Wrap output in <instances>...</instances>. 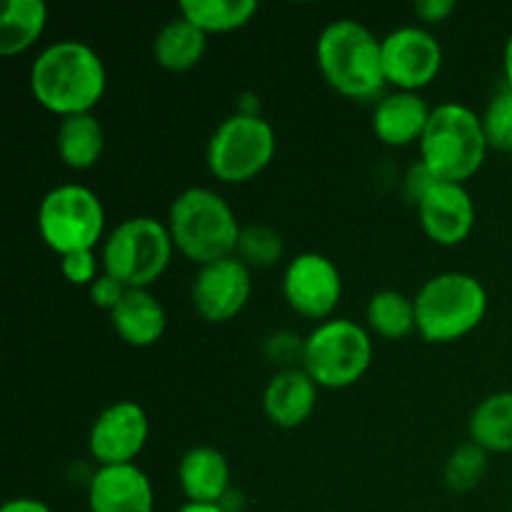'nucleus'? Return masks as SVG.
<instances>
[{
	"label": "nucleus",
	"instance_id": "1",
	"mask_svg": "<svg viewBox=\"0 0 512 512\" xmlns=\"http://www.w3.org/2000/svg\"><path fill=\"white\" fill-rule=\"evenodd\" d=\"M28 85L35 103L63 120L93 113L108 88V70L93 45L65 38L35 55Z\"/></svg>",
	"mask_w": 512,
	"mask_h": 512
},
{
	"label": "nucleus",
	"instance_id": "2",
	"mask_svg": "<svg viewBox=\"0 0 512 512\" xmlns=\"http://www.w3.org/2000/svg\"><path fill=\"white\" fill-rule=\"evenodd\" d=\"M315 60L325 83L350 100H373L388 85L383 38L360 20L340 18L325 25L315 43Z\"/></svg>",
	"mask_w": 512,
	"mask_h": 512
},
{
	"label": "nucleus",
	"instance_id": "3",
	"mask_svg": "<svg viewBox=\"0 0 512 512\" xmlns=\"http://www.w3.org/2000/svg\"><path fill=\"white\" fill-rule=\"evenodd\" d=\"M165 225L173 238L175 253L198 268L235 255L243 230L233 205L218 190L203 185H193L175 195Z\"/></svg>",
	"mask_w": 512,
	"mask_h": 512
},
{
	"label": "nucleus",
	"instance_id": "4",
	"mask_svg": "<svg viewBox=\"0 0 512 512\" xmlns=\"http://www.w3.org/2000/svg\"><path fill=\"white\" fill-rule=\"evenodd\" d=\"M418 148L420 163L435 178L465 185L480 173L488 158L490 143L483 128V115L455 100L435 105Z\"/></svg>",
	"mask_w": 512,
	"mask_h": 512
},
{
	"label": "nucleus",
	"instance_id": "5",
	"mask_svg": "<svg viewBox=\"0 0 512 512\" xmlns=\"http://www.w3.org/2000/svg\"><path fill=\"white\" fill-rule=\"evenodd\" d=\"M488 303V290L475 275L463 270L433 275L415 295L418 335L433 345L458 343L483 325Z\"/></svg>",
	"mask_w": 512,
	"mask_h": 512
},
{
	"label": "nucleus",
	"instance_id": "6",
	"mask_svg": "<svg viewBox=\"0 0 512 512\" xmlns=\"http://www.w3.org/2000/svg\"><path fill=\"white\" fill-rule=\"evenodd\" d=\"M173 253L175 245L168 225L150 215H135L105 235L100 263L103 273L113 275L125 288L150 290L170 268Z\"/></svg>",
	"mask_w": 512,
	"mask_h": 512
},
{
	"label": "nucleus",
	"instance_id": "7",
	"mask_svg": "<svg viewBox=\"0 0 512 512\" xmlns=\"http://www.w3.org/2000/svg\"><path fill=\"white\" fill-rule=\"evenodd\" d=\"M300 365L320 390L353 388L373 365V335L358 320H323L305 338Z\"/></svg>",
	"mask_w": 512,
	"mask_h": 512
},
{
	"label": "nucleus",
	"instance_id": "8",
	"mask_svg": "<svg viewBox=\"0 0 512 512\" xmlns=\"http://www.w3.org/2000/svg\"><path fill=\"white\" fill-rule=\"evenodd\" d=\"M38 233L58 258L78 250H95L105 240L103 200L88 185H55L38 205Z\"/></svg>",
	"mask_w": 512,
	"mask_h": 512
},
{
	"label": "nucleus",
	"instance_id": "9",
	"mask_svg": "<svg viewBox=\"0 0 512 512\" xmlns=\"http://www.w3.org/2000/svg\"><path fill=\"white\" fill-rule=\"evenodd\" d=\"M278 135L263 115L233 113L213 130L205 150L210 175L225 185L258 178L275 158Z\"/></svg>",
	"mask_w": 512,
	"mask_h": 512
},
{
	"label": "nucleus",
	"instance_id": "10",
	"mask_svg": "<svg viewBox=\"0 0 512 512\" xmlns=\"http://www.w3.org/2000/svg\"><path fill=\"white\" fill-rule=\"evenodd\" d=\"M283 295L290 310L300 318L323 323L335 318V310L343 300V275L335 260L308 250L285 265Z\"/></svg>",
	"mask_w": 512,
	"mask_h": 512
},
{
	"label": "nucleus",
	"instance_id": "11",
	"mask_svg": "<svg viewBox=\"0 0 512 512\" xmlns=\"http://www.w3.org/2000/svg\"><path fill=\"white\" fill-rule=\"evenodd\" d=\"M443 70V45L423 25H400L383 35V73L393 90L420 93Z\"/></svg>",
	"mask_w": 512,
	"mask_h": 512
},
{
	"label": "nucleus",
	"instance_id": "12",
	"mask_svg": "<svg viewBox=\"0 0 512 512\" xmlns=\"http://www.w3.org/2000/svg\"><path fill=\"white\" fill-rule=\"evenodd\" d=\"M150 438L148 413L135 400H115L98 413L88 433L90 458L98 468L133 465Z\"/></svg>",
	"mask_w": 512,
	"mask_h": 512
},
{
	"label": "nucleus",
	"instance_id": "13",
	"mask_svg": "<svg viewBox=\"0 0 512 512\" xmlns=\"http://www.w3.org/2000/svg\"><path fill=\"white\" fill-rule=\"evenodd\" d=\"M253 293V270L238 258L200 265L190 285V303L205 323H228L240 315Z\"/></svg>",
	"mask_w": 512,
	"mask_h": 512
},
{
	"label": "nucleus",
	"instance_id": "14",
	"mask_svg": "<svg viewBox=\"0 0 512 512\" xmlns=\"http://www.w3.org/2000/svg\"><path fill=\"white\" fill-rule=\"evenodd\" d=\"M418 220L423 233L443 248L465 243L478 223V208L470 190L460 183L438 180L418 205Z\"/></svg>",
	"mask_w": 512,
	"mask_h": 512
},
{
	"label": "nucleus",
	"instance_id": "15",
	"mask_svg": "<svg viewBox=\"0 0 512 512\" xmlns=\"http://www.w3.org/2000/svg\"><path fill=\"white\" fill-rule=\"evenodd\" d=\"M90 512H155V490L140 465H108L90 475Z\"/></svg>",
	"mask_w": 512,
	"mask_h": 512
},
{
	"label": "nucleus",
	"instance_id": "16",
	"mask_svg": "<svg viewBox=\"0 0 512 512\" xmlns=\"http://www.w3.org/2000/svg\"><path fill=\"white\" fill-rule=\"evenodd\" d=\"M320 388L303 365L295 368H280L268 380L263 390V413L275 428L295 430L308 423L310 415L318 408Z\"/></svg>",
	"mask_w": 512,
	"mask_h": 512
},
{
	"label": "nucleus",
	"instance_id": "17",
	"mask_svg": "<svg viewBox=\"0 0 512 512\" xmlns=\"http://www.w3.org/2000/svg\"><path fill=\"white\" fill-rule=\"evenodd\" d=\"M430 108L420 93H408V90H390L380 95L373 108L375 138L388 148H408V145L420 143L425 128L430 123Z\"/></svg>",
	"mask_w": 512,
	"mask_h": 512
},
{
	"label": "nucleus",
	"instance_id": "18",
	"mask_svg": "<svg viewBox=\"0 0 512 512\" xmlns=\"http://www.w3.org/2000/svg\"><path fill=\"white\" fill-rule=\"evenodd\" d=\"M178 485L188 503L223 505L230 495V463L218 448L195 445L178 463Z\"/></svg>",
	"mask_w": 512,
	"mask_h": 512
},
{
	"label": "nucleus",
	"instance_id": "19",
	"mask_svg": "<svg viewBox=\"0 0 512 512\" xmlns=\"http://www.w3.org/2000/svg\"><path fill=\"white\" fill-rule=\"evenodd\" d=\"M110 325L123 343L133 348H150L168 328L163 303L145 288H128L118 308L110 313Z\"/></svg>",
	"mask_w": 512,
	"mask_h": 512
},
{
	"label": "nucleus",
	"instance_id": "20",
	"mask_svg": "<svg viewBox=\"0 0 512 512\" xmlns=\"http://www.w3.org/2000/svg\"><path fill=\"white\" fill-rule=\"evenodd\" d=\"M55 150H58V158L65 168L90 170L103 158V123L95 118V113L63 118L58 125V133H55Z\"/></svg>",
	"mask_w": 512,
	"mask_h": 512
},
{
	"label": "nucleus",
	"instance_id": "21",
	"mask_svg": "<svg viewBox=\"0 0 512 512\" xmlns=\"http://www.w3.org/2000/svg\"><path fill=\"white\" fill-rule=\"evenodd\" d=\"M205 50H208V35L180 15L168 20L153 40L155 63L170 73L193 70L205 58Z\"/></svg>",
	"mask_w": 512,
	"mask_h": 512
},
{
	"label": "nucleus",
	"instance_id": "22",
	"mask_svg": "<svg viewBox=\"0 0 512 512\" xmlns=\"http://www.w3.org/2000/svg\"><path fill=\"white\" fill-rule=\"evenodd\" d=\"M470 443L485 453H512V390L488 395L473 408L468 420Z\"/></svg>",
	"mask_w": 512,
	"mask_h": 512
},
{
	"label": "nucleus",
	"instance_id": "23",
	"mask_svg": "<svg viewBox=\"0 0 512 512\" xmlns=\"http://www.w3.org/2000/svg\"><path fill=\"white\" fill-rule=\"evenodd\" d=\"M45 25L48 5L43 0H8L0 13V55H23L43 38Z\"/></svg>",
	"mask_w": 512,
	"mask_h": 512
},
{
	"label": "nucleus",
	"instance_id": "24",
	"mask_svg": "<svg viewBox=\"0 0 512 512\" xmlns=\"http://www.w3.org/2000/svg\"><path fill=\"white\" fill-rule=\"evenodd\" d=\"M365 328L370 330V335L383 340H403L410 333H418L415 298H408L393 288L378 290L365 308Z\"/></svg>",
	"mask_w": 512,
	"mask_h": 512
},
{
	"label": "nucleus",
	"instance_id": "25",
	"mask_svg": "<svg viewBox=\"0 0 512 512\" xmlns=\"http://www.w3.org/2000/svg\"><path fill=\"white\" fill-rule=\"evenodd\" d=\"M178 13L205 35H223L245 28L258 13V3L255 0H183Z\"/></svg>",
	"mask_w": 512,
	"mask_h": 512
},
{
	"label": "nucleus",
	"instance_id": "26",
	"mask_svg": "<svg viewBox=\"0 0 512 512\" xmlns=\"http://www.w3.org/2000/svg\"><path fill=\"white\" fill-rule=\"evenodd\" d=\"M235 255H238L250 270L273 268V265H278L285 255L283 235H280L275 228H270V225H263V223L243 225Z\"/></svg>",
	"mask_w": 512,
	"mask_h": 512
},
{
	"label": "nucleus",
	"instance_id": "27",
	"mask_svg": "<svg viewBox=\"0 0 512 512\" xmlns=\"http://www.w3.org/2000/svg\"><path fill=\"white\" fill-rule=\"evenodd\" d=\"M488 465V453L468 440V443L458 445L448 455L443 478L450 490H455V493H468V490H475L483 483L485 475H488Z\"/></svg>",
	"mask_w": 512,
	"mask_h": 512
},
{
	"label": "nucleus",
	"instance_id": "28",
	"mask_svg": "<svg viewBox=\"0 0 512 512\" xmlns=\"http://www.w3.org/2000/svg\"><path fill=\"white\" fill-rule=\"evenodd\" d=\"M490 150H512V90L503 88L490 98L483 113Z\"/></svg>",
	"mask_w": 512,
	"mask_h": 512
},
{
	"label": "nucleus",
	"instance_id": "29",
	"mask_svg": "<svg viewBox=\"0 0 512 512\" xmlns=\"http://www.w3.org/2000/svg\"><path fill=\"white\" fill-rule=\"evenodd\" d=\"M60 273L70 285L90 288L103 273V263L95 255V250H78V253H68L60 258Z\"/></svg>",
	"mask_w": 512,
	"mask_h": 512
},
{
	"label": "nucleus",
	"instance_id": "30",
	"mask_svg": "<svg viewBox=\"0 0 512 512\" xmlns=\"http://www.w3.org/2000/svg\"><path fill=\"white\" fill-rule=\"evenodd\" d=\"M303 348L305 338H298V335L288 333V330L270 335L268 343H265L268 358L275 360V363H283V368H295V365L303 363Z\"/></svg>",
	"mask_w": 512,
	"mask_h": 512
},
{
	"label": "nucleus",
	"instance_id": "31",
	"mask_svg": "<svg viewBox=\"0 0 512 512\" xmlns=\"http://www.w3.org/2000/svg\"><path fill=\"white\" fill-rule=\"evenodd\" d=\"M90 293V300H93V305L98 310H105V313H113L115 308H118L120 300L125 298V293H128V288H125L120 280H115L113 275L108 273H100V278L95 280L93 285L88 288Z\"/></svg>",
	"mask_w": 512,
	"mask_h": 512
},
{
	"label": "nucleus",
	"instance_id": "32",
	"mask_svg": "<svg viewBox=\"0 0 512 512\" xmlns=\"http://www.w3.org/2000/svg\"><path fill=\"white\" fill-rule=\"evenodd\" d=\"M435 183H438V178H435V175L430 173V170L425 168V165L418 160V163H415L413 168L405 173V180H403L405 198H408L413 205H418L420 200L428 195V190L433 188Z\"/></svg>",
	"mask_w": 512,
	"mask_h": 512
},
{
	"label": "nucleus",
	"instance_id": "33",
	"mask_svg": "<svg viewBox=\"0 0 512 512\" xmlns=\"http://www.w3.org/2000/svg\"><path fill=\"white\" fill-rule=\"evenodd\" d=\"M455 8H458L455 0H420V3H415L413 13L425 28V25L445 23L455 13Z\"/></svg>",
	"mask_w": 512,
	"mask_h": 512
},
{
	"label": "nucleus",
	"instance_id": "34",
	"mask_svg": "<svg viewBox=\"0 0 512 512\" xmlns=\"http://www.w3.org/2000/svg\"><path fill=\"white\" fill-rule=\"evenodd\" d=\"M0 512H53L38 498H13L0 508Z\"/></svg>",
	"mask_w": 512,
	"mask_h": 512
},
{
	"label": "nucleus",
	"instance_id": "35",
	"mask_svg": "<svg viewBox=\"0 0 512 512\" xmlns=\"http://www.w3.org/2000/svg\"><path fill=\"white\" fill-rule=\"evenodd\" d=\"M503 75H505V88L512 90V33L503 50Z\"/></svg>",
	"mask_w": 512,
	"mask_h": 512
},
{
	"label": "nucleus",
	"instance_id": "36",
	"mask_svg": "<svg viewBox=\"0 0 512 512\" xmlns=\"http://www.w3.org/2000/svg\"><path fill=\"white\" fill-rule=\"evenodd\" d=\"M175 512H228L223 505H203V503H185Z\"/></svg>",
	"mask_w": 512,
	"mask_h": 512
},
{
	"label": "nucleus",
	"instance_id": "37",
	"mask_svg": "<svg viewBox=\"0 0 512 512\" xmlns=\"http://www.w3.org/2000/svg\"><path fill=\"white\" fill-rule=\"evenodd\" d=\"M510 512H512V508H510Z\"/></svg>",
	"mask_w": 512,
	"mask_h": 512
}]
</instances>
